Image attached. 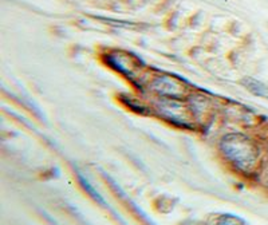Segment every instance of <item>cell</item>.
<instances>
[{
  "label": "cell",
  "mask_w": 268,
  "mask_h": 225,
  "mask_svg": "<svg viewBox=\"0 0 268 225\" xmlns=\"http://www.w3.org/2000/svg\"><path fill=\"white\" fill-rule=\"evenodd\" d=\"M220 149L233 166L250 172L258 161V149L250 138L243 134H228L220 142Z\"/></svg>",
  "instance_id": "obj_1"
},
{
  "label": "cell",
  "mask_w": 268,
  "mask_h": 225,
  "mask_svg": "<svg viewBox=\"0 0 268 225\" xmlns=\"http://www.w3.org/2000/svg\"><path fill=\"white\" fill-rule=\"evenodd\" d=\"M77 176H78V181H80L82 189H84L85 192H86V193H88L89 196H90V197L95 201V203L107 207V204H106V201L103 200V197H102L101 194H99V192H97V189H95V188L90 184V181H89L88 178H86L84 174H81L80 172H77Z\"/></svg>",
  "instance_id": "obj_2"
}]
</instances>
